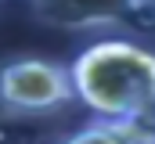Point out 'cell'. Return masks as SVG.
Instances as JSON below:
<instances>
[{
	"instance_id": "obj_1",
	"label": "cell",
	"mask_w": 155,
	"mask_h": 144,
	"mask_svg": "<svg viewBox=\"0 0 155 144\" xmlns=\"http://www.w3.org/2000/svg\"><path fill=\"white\" fill-rule=\"evenodd\" d=\"M76 101L108 123H155V54L130 40H101L72 61Z\"/></svg>"
},
{
	"instance_id": "obj_2",
	"label": "cell",
	"mask_w": 155,
	"mask_h": 144,
	"mask_svg": "<svg viewBox=\"0 0 155 144\" xmlns=\"http://www.w3.org/2000/svg\"><path fill=\"white\" fill-rule=\"evenodd\" d=\"M76 101L72 72L43 58H11L0 65V112L11 119L47 115Z\"/></svg>"
},
{
	"instance_id": "obj_3",
	"label": "cell",
	"mask_w": 155,
	"mask_h": 144,
	"mask_svg": "<svg viewBox=\"0 0 155 144\" xmlns=\"http://www.w3.org/2000/svg\"><path fill=\"white\" fill-rule=\"evenodd\" d=\"M33 15L54 29H112V25H155V0H33Z\"/></svg>"
},
{
	"instance_id": "obj_4",
	"label": "cell",
	"mask_w": 155,
	"mask_h": 144,
	"mask_svg": "<svg viewBox=\"0 0 155 144\" xmlns=\"http://www.w3.org/2000/svg\"><path fill=\"white\" fill-rule=\"evenodd\" d=\"M61 144H155V137L144 133V126H130V123H90L76 130L72 137H65Z\"/></svg>"
}]
</instances>
